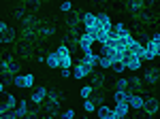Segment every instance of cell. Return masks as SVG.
<instances>
[{"mask_svg": "<svg viewBox=\"0 0 160 119\" xmlns=\"http://www.w3.org/2000/svg\"><path fill=\"white\" fill-rule=\"evenodd\" d=\"M37 34L43 36V38H47L49 34H53V26H51V24H45V21H41V24L37 26Z\"/></svg>", "mask_w": 160, "mask_h": 119, "instance_id": "obj_13", "label": "cell"}, {"mask_svg": "<svg viewBox=\"0 0 160 119\" xmlns=\"http://www.w3.org/2000/svg\"><path fill=\"white\" fill-rule=\"evenodd\" d=\"M62 62H60V68H71L73 66V58H71V53L68 55H60Z\"/></svg>", "mask_w": 160, "mask_h": 119, "instance_id": "obj_27", "label": "cell"}, {"mask_svg": "<svg viewBox=\"0 0 160 119\" xmlns=\"http://www.w3.org/2000/svg\"><path fill=\"white\" fill-rule=\"evenodd\" d=\"M60 9H62V11H64V13H68V11H71V9H73V4H71L68 0H64V2H62V4H60Z\"/></svg>", "mask_w": 160, "mask_h": 119, "instance_id": "obj_35", "label": "cell"}, {"mask_svg": "<svg viewBox=\"0 0 160 119\" xmlns=\"http://www.w3.org/2000/svg\"><path fill=\"white\" fill-rule=\"evenodd\" d=\"M62 117H64V119H71V117H75V111H73V108L64 111V113H62Z\"/></svg>", "mask_w": 160, "mask_h": 119, "instance_id": "obj_37", "label": "cell"}, {"mask_svg": "<svg viewBox=\"0 0 160 119\" xmlns=\"http://www.w3.org/2000/svg\"><path fill=\"white\" fill-rule=\"evenodd\" d=\"M100 53H102V55H107V58H111V55L115 53V47H113L111 43H102V49H100Z\"/></svg>", "mask_w": 160, "mask_h": 119, "instance_id": "obj_22", "label": "cell"}, {"mask_svg": "<svg viewBox=\"0 0 160 119\" xmlns=\"http://www.w3.org/2000/svg\"><path fill=\"white\" fill-rule=\"evenodd\" d=\"M47 96H49V92H47L45 87H38V89H34V92H32L30 102H34V104H43V102L47 100Z\"/></svg>", "mask_w": 160, "mask_h": 119, "instance_id": "obj_6", "label": "cell"}, {"mask_svg": "<svg viewBox=\"0 0 160 119\" xmlns=\"http://www.w3.org/2000/svg\"><path fill=\"white\" fill-rule=\"evenodd\" d=\"M102 28H105V26H102V24L98 21V19H96V21H94L92 26H88V28H86V32H88V34H92V36H94L96 32H98V30H102Z\"/></svg>", "mask_w": 160, "mask_h": 119, "instance_id": "obj_21", "label": "cell"}, {"mask_svg": "<svg viewBox=\"0 0 160 119\" xmlns=\"http://www.w3.org/2000/svg\"><path fill=\"white\" fill-rule=\"evenodd\" d=\"M96 113H98L100 119H120V117H118V113H115V108L111 111V108L105 107V104H100V107L96 108Z\"/></svg>", "mask_w": 160, "mask_h": 119, "instance_id": "obj_8", "label": "cell"}, {"mask_svg": "<svg viewBox=\"0 0 160 119\" xmlns=\"http://www.w3.org/2000/svg\"><path fill=\"white\" fill-rule=\"evenodd\" d=\"M128 53H132V55H137V58L143 60V55H145V45H143V43H139V40H135V43L128 47Z\"/></svg>", "mask_w": 160, "mask_h": 119, "instance_id": "obj_9", "label": "cell"}, {"mask_svg": "<svg viewBox=\"0 0 160 119\" xmlns=\"http://www.w3.org/2000/svg\"><path fill=\"white\" fill-rule=\"evenodd\" d=\"M17 102H15V96L7 94V98H4V102H2V108H0V113H4V111H11L13 107H15Z\"/></svg>", "mask_w": 160, "mask_h": 119, "instance_id": "obj_18", "label": "cell"}, {"mask_svg": "<svg viewBox=\"0 0 160 119\" xmlns=\"http://www.w3.org/2000/svg\"><path fill=\"white\" fill-rule=\"evenodd\" d=\"M83 108H86L88 113H92V111H96V102H94L92 98H86V102H83Z\"/></svg>", "mask_w": 160, "mask_h": 119, "instance_id": "obj_30", "label": "cell"}, {"mask_svg": "<svg viewBox=\"0 0 160 119\" xmlns=\"http://www.w3.org/2000/svg\"><path fill=\"white\" fill-rule=\"evenodd\" d=\"M126 70V64H124V62H115V64H113V72H124Z\"/></svg>", "mask_w": 160, "mask_h": 119, "instance_id": "obj_34", "label": "cell"}, {"mask_svg": "<svg viewBox=\"0 0 160 119\" xmlns=\"http://www.w3.org/2000/svg\"><path fill=\"white\" fill-rule=\"evenodd\" d=\"M17 115H19V117H26V115H28V104H26V100H19V107H17Z\"/></svg>", "mask_w": 160, "mask_h": 119, "instance_id": "obj_29", "label": "cell"}, {"mask_svg": "<svg viewBox=\"0 0 160 119\" xmlns=\"http://www.w3.org/2000/svg\"><path fill=\"white\" fill-rule=\"evenodd\" d=\"M81 62H86V64H90L92 68H96L98 66V62H100V55H96V53H83V58H81Z\"/></svg>", "mask_w": 160, "mask_h": 119, "instance_id": "obj_15", "label": "cell"}, {"mask_svg": "<svg viewBox=\"0 0 160 119\" xmlns=\"http://www.w3.org/2000/svg\"><path fill=\"white\" fill-rule=\"evenodd\" d=\"M143 79H145V83H148V85H154L160 79V68H158V66H149L148 70H145V74H143Z\"/></svg>", "mask_w": 160, "mask_h": 119, "instance_id": "obj_2", "label": "cell"}, {"mask_svg": "<svg viewBox=\"0 0 160 119\" xmlns=\"http://www.w3.org/2000/svg\"><path fill=\"white\" fill-rule=\"evenodd\" d=\"M58 53H60V55H68L71 51H68V47H66V45H60V47H58Z\"/></svg>", "mask_w": 160, "mask_h": 119, "instance_id": "obj_36", "label": "cell"}, {"mask_svg": "<svg viewBox=\"0 0 160 119\" xmlns=\"http://www.w3.org/2000/svg\"><path fill=\"white\" fill-rule=\"evenodd\" d=\"M124 64H126V68H128V70H139V68H141V64H143V60L137 58V55H132V53H126Z\"/></svg>", "mask_w": 160, "mask_h": 119, "instance_id": "obj_3", "label": "cell"}, {"mask_svg": "<svg viewBox=\"0 0 160 119\" xmlns=\"http://www.w3.org/2000/svg\"><path fill=\"white\" fill-rule=\"evenodd\" d=\"M62 77H64V79L71 77V70H68V68H62Z\"/></svg>", "mask_w": 160, "mask_h": 119, "instance_id": "obj_39", "label": "cell"}, {"mask_svg": "<svg viewBox=\"0 0 160 119\" xmlns=\"http://www.w3.org/2000/svg\"><path fill=\"white\" fill-rule=\"evenodd\" d=\"M13 83L17 85V87H30V85L34 83V77L32 74H15Z\"/></svg>", "mask_w": 160, "mask_h": 119, "instance_id": "obj_4", "label": "cell"}, {"mask_svg": "<svg viewBox=\"0 0 160 119\" xmlns=\"http://www.w3.org/2000/svg\"><path fill=\"white\" fill-rule=\"evenodd\" d=\"M81 21H83V26H92L94 24V21H96V15H92V13H83V15H81Z\"/></svg>", "mask_w": 160, "mask_h": 119, "instance_id": "obj_24", "label": "cell"}, {"mask_svg": "<svg viewBox=\"0 0 160 119\" xmlns=\"http://www.w3.org/2000/svg\"><path fill=\"white\" fill-rule=\"evenodd\" d=\"M94 40H98V43H107V40H109V30H107V28L98 30V32L94 34Z\"/></svg>", "mask_w": 160, "mask_h": 119, "instance_id": "obj_20", "label": "cell"}, {"mask_svg": "<svg viewBox=\"0 0 160 119\" xmlns=\"http://www.w3.org/2000/svg\"><path fill=\"white\" fill-rule=\"evenodd\" d=\"M158 58H160V49H158Z\"/></svg>", "mask_w": 160, "mask_h": 119, "instance_id": "obj_40", "label": "cell"}, {"mask_svg": "<svg viewBox=\"0 0 160 119\" xmlns=\"http://www.w3.org/2000/svg\"><path fill=\"white\" fill-rule=\"evenodd\" d=\"M90 79H92V87H94V89H96V87H102V83H105V74L100 70H92Z\"/></svg>", "mask_w": 160, "mask_h": 119, "instance_id": "obj_14", "label": "cell"}, {"mask_svg": "<svg viewBox=\"0 0 160 119\" xmlns=\"http://www.w3.org/2000/svg\"><path fill=\"white\" fill-rule=\"evenodd\" d=\"M77 21H79V15H77V13L66 17V24H68V28H75V26H77Z\"/></svg>", "mask_w": 160, "mask_h": 119, "instance_id": "obj_31", "label": "cell"}, {"mask_svg": "<svg viewBox=\"0 0 160 119\" xmlns=\"http://www.w3.org/2000/svg\"><path fill=\"white\" fill-rule=\"evenodd\" d=\"M115 89H124V92H128V79H120V81L115 83Z\"/></svg>", "mask_w": 160, "mask_h": 119, "instance_id": "obj_32", "label": "cell"}, {"mask_svg": "<svg viewBox=\"0 0 160 119\" xmlns=\"http://www.w3.org/2000/svg\"><path fill=\"white\" fill-rule=\"evenodd\" d=\"M158 108H160V102L156 100V98H149V100H145V104H143V111H145L148 115L158 113Z\"/></svg>", "mask_w": 160, "mask_h": 119, "instance_id": "obj_10", "label": "cell"}, {"mask_svg": "<svg viewBox=\"0 0 160 119\" xmlns=\"http://www.w3.org/2000/svg\"><path fill=\"white\" fill-rule=\"evenodd\" d=\"M0 32H2V36H0L2 43H13V40H15V32H13V28H9L4 21L0 24Z\"/></svg>", "mask_w": 160, "mask_h": 119, "instance_id": "obj_7", "label": "cell"}, {"mask_svg": "<svg viewBox=\"0 0 160 119\" xmlns=\"http://www.w3.org/2000/svg\"><path fill=\"white\" fill-rule=\"evenodd\" d=\"M113 30H115V32H118L120 36H126V34H130V30H128V28H126L124 24H113Z\"/></svg>", "mask_w": 160, "mask_h": 119, "instance_id": "obj_26", "label": "cell"}, {"mask_svg": "<svg viewBox=\"0 0 160 119\" xmlns=\"http://www.w3.org/2000/svg\"><path fill=\"white\" fill-rule=\"evenodd\" d=\"M90 98H92V100H94L96 104H102V100H105V94L100 92V87H96V89L92 92V96H90Z\"/></svg>", "mask_w": 160, "mask_h": 119, "instance_id": "obj_23", "label": "cell"}, {"mask_svg": "<svg viewBox=\"0 0 160 119\" xmlns=\"http://www.w3.org/2000/svg\"><path fill=\"white\" fill-rule=\"evenodd\" d=\"M92 92H94V87H92V83H90V85H86V87H81L79 96H81V98L86 100V98H90V96H92Z\"/></svg>", "mask_w": 160, "mask_h": 119, "instance_id": "obj_28", "label": "cell"}, {"mask_svg": "<svg viewBox=\"0 0 160 119\" xmlns=\"http://www.w3.org/2000/svg\"><path fill=\"white\" fill-rule=\"evenodd\" d=\"M45 62H47V66H49V68H60L62 58H60V53H58V51H51L49 55L45 58Z\"/></svg>", "mask_w": 160, "mask_h": 119, "instance_id": "obj_12", "label": "cell"}, {"mask_svg": "<svg viewBox=\"0 0 160 119\" xmlns=\"http://www.w3.org/2000/svg\"><path fill=\"white\" fill-rule=\"evenodd\" d=\"M92 70H94V68H92L90 64H86V62H81V60H79V64L75 66V79H83V77H90V74H92Z\"/></svg>", "mask_w": 160, "mask_h": 119, "instance_id": "obj_1", "label": "cell"}, {"mask_svg": "<svg viewBox=\"0 0 160 119\" xmlns=\"http://www.w3.org/2000/svg\"><path fill=\"white\" fill-rule=\"evenodd\" d=\"M128 104H130V108H143L145 100H143L139 94H130L128 96Z\"/></svg>", "mask_w": 160, "mask_h": 119, "instance_id": "obj_16", "label": "cell"}, {"mask_svg": "<svg viewBox=\"0 0 160 119\" xmlns=\"http://www.w3.org/2000/svg\"><path fill=\"white\" fill-rule=\"evenodd\" d=\"M152 43L156 45V49H160V34H154V36H152Z\"/></svg>", "mask_w": 160, "mask_h": 119, "instance_id": "obj_38", "label": "cell"}, {"mask_svg": "<svg viewBox=\"0 0 160 119\" xmlns=\"http://www.w3.org/2000/svg\"><path fill=\"white\" fill-rule=\"evenodd\" d=\"M128 92H124V89H115V94H113V102H128Z\"/></svg>", "mask_w": 160, "mask_h": 119, "instance_id": "obj_19", "label": "cell"}, {"mask_svg": "<svg viewBox=\"0 0 160 119\" xmlns=\"http://www.w3.org/2000/svg\"><path fill=\"white\" fill-rule=\"evenodd\" d=\"M92 43H94V36L92 34H81L79 36V47H81V51H83V53H90V51H92Z\"/></svg>", "mask_w": 160, "mask_h": 119, "instance_id": "obj_5", "label": "cell"}, {"mask_svg": "<svg viewBox=\"0 0 160 119\" xmlns=\"http://www.w3.org/2000/svg\"><path fill=\"white\" fill-rule=\"evenodd\" d=\"M139 89H143V81L139 77H130L128 79V94H137Z\"/></svg>", "mask_w": 160, "mask_h": 119, "instance_id": "obj_11", "label": "cell"}, {"mask_svg": "<svg viewBox=\"0 0 160 119\" xmlns=\"http://www.w3.org/2000/svg\"><path fill=\"white\" fill-rule=\"evenodd\" d=\"M100 68H113V60L107 58V55H100V62H98Z\"/></svg>", "mask_w": 160, "mask_h": 119, "instance_id": "obj_25", "label": "cell"}, {"mask_svg": "<svg viewBox=\"0 0 160 119\" xmlns=\"http://www.w3.org/2000/svg\"><path fill=\"white\" fill-rule=\"evenodd\" d=\"M2 115V119H15V117H19L17 115V111H4V113H0Z\"/></svg>", "mask_w": 160, "mask_h": 119, "instance_id": "obj_33", "label": "cell"}, {"mask_svg": "<svg viewBox=\"0 0 160 119\" xmlns=\"http://www.w3.org/2000/svg\"><path fill=\"white\" fill-rule=\"evenodd\" d=\"M128 111H130V104H128V102H115V113H118V117H120V119L126 117Z\"/></svg>", "mask_w": 160, "mask_h": 119, "instance_id": "obj_17", "label": "cell"}]
</instances>
